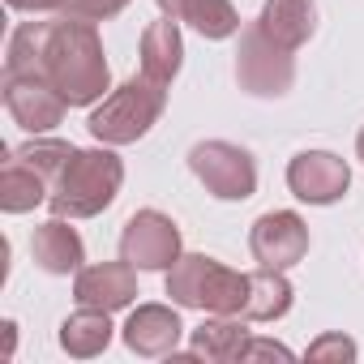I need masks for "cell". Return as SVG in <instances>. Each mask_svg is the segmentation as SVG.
I'll return each mask as SVG.
<instances>
[{"label":"cell","instance_id":"9c48e42d","mask_svg":"<svg viewBox=\"0 0 364 364\" xmlns=\"http://www.w3.org/2000/svg\"><path fill=\"white\" fill-rule=\"evenodd\" d=\"M249 249H253V262L257 266H270V270H291L296 262H304L309 253V228L296 210H270L253 223L249 232Z\"/></svg>","mask_w":364,"mask_h":364},{"label":"cell","instance_id":"603a6c76","mask_svg":"<svg viewBox=\"0 0 364 364\" xmlns=\"http://www.w3.org/2000/svg\"><path fill=\"white\" fill-rule=\"evenodd\" d=\"M355 355H360V347L347 334H321L317 343H309V360L313 364H326V360H338L343 364V360H355Z\"/></svg>","mask_w":364,"mask_h":364},{"label":"cell","instance_id":"7402d4cb","mask_svg":"<svg viewBox=\"0 0 364 364\" xmlns=\"http://www.w3.org/2000/svg\"><path fill=\"white\" fill-rule=\"evenodd\" d=\"M26 167H35L43 180H48V189H56V180H60V171L69 167V159L77 154L69 141H43L39 133H35V141H26L22 150H14Z\"/></svg>","mask_w":364,"mask_h":364},{"label":"cell","instance_id":"7a4b0ae2","mask_svg":"<svg viewBox=\"0 0 364 364\" xmlns=\"http://www.w3.org/2000/svg\"><path fill=\"white\" fill-rule=\"evenodd\" d=\"M120 185H124V163L116 159L112 146L99 141L95 150H77L69 159V167L60 171L48 206L60 219H95L116 202Z\"/></svg>","mask_w":364,"mask_h":364},{"label":"cell","instance_id":"4316f807","mask_svg":"<svg viewBox=\"0 0 364 364\" xmlns=\"http://www.w3.org/2000/svg\"><path fill=\"white\" fill-rule=\"evenodd\" d=\"M14 330H18V326H14V321H5V355H14Z\"/></svg>","mask_w":364,"mask_h":364},{"label":"cell","instance_id":"484cf974","mask_svg":"<svg viewBox=\"0 0 364 364\" xmlns=\"http://www.w3.org/2000/svg\"><path fill=\"white\" fill-rule=\"evenodd\" d=\"M9 9H18V14H52V9H65V0H9Z\"/></svg>","mask_w":364,"mask_h":364},{"label":"cell","instance_id":"d4e9b609","mask_svg":"<svg viewBox=\"0 0 364 364\" xmlns=\"http://www.w3.org/2000/svg\"><path fill=\"white\" fill-rule=\"evenodd\" d=\"M240 360H291V351L283 343H274V338H249Z\"/></svg>","mask_w":364,"mask_h":364},{"label":"cell","instance_id":"ffe728a7","mask_svg":"<svg viewBox=\"0 0 364 364\" xmlns=\"http://www.w3.org/2000/svg\"><path fill=\"white\" fill-rule=\"evenodd\" d=\"M291 283L283 279V270L257 266L249 274V300H245V317L249 321H279L291 309Z\"/></svg>","mask_w":364,"mask_h":364},{"label":"cell","instance_id":"4fadbf2b","mask_svg":"<svg viewBox=\"0 0 364 364\" xmlns=\"http://www.w3.org/2000/svg\"><path fill=\"white\" fill-rule=\"evenodd\" d=\"M31 257H35V266L48 270V274H77L82 262H86V245H82V236L56 215V219H48V223L35 228V236H31Z\"/></svg>","mask_w":364,"mask_h":364},{"label":"cell","instance_id":"8fae6325","mask_svg":"<svg viewBox=\"0 0 364 364\" xmlns=\"http://www.w3.org/2000/svg\"><path fill=\"white\" fill-rule=\"evenodd\" d=\"M73 296L77 304L86 309H103V313H116V309H129L137 300V270L120 257V262H99V266H82L77 279H73Z\"/></svg>","mask_w":364,"mask_h":364},{"label":"cell","instance_id":"9a60e30c","mask_svg":"<svg viewBox=\"0 0 364 364\" xmlns=\"http://www.w3.org/2000/svg\"><path fill=\"white\" fill-rule=\"evenodd\" d=\"M159 14L171 22H189L202 39H232L240 31V14L232 0H154Z\"/></svg>","mask_w":364,"mask_h":364},{"label":"cell","instance_id":"5b68a950","mask_svg":"<svg viewBox=\"0 0 364 364\" xmlns=\"http://www.w3.org/2000/svg\"><path fill=\"white\" fill-rule=\"evenodd\" d=\"M236 82L240 90L257 99H279L296 82V60L283 43H274L257 22L240 31V52H236Z\"/></svg>","mask_w":364,"mask_h":364},{"label":"cell","instance_id":"6da1fadb","mask_svg":"<svg viewBox=\"0 0 364 364\" xmlns=\"http://www.w3.org/2000/svg\"><path fill=\"white\" fill-rule=\"evenodd\" d=\"M39 73L65 95L69 107H90V103L107 99L112 69L103 60V39H99L95 22L69 18V14L60 22H48Z\"/></svg>","mask_w":364,"mask_h":364},{"label":"cell","instance_id":"2e32d148","mask_svg":"<svg viewBox=\"0 0 364 364\" xmlns=\"http://www.w3.org/2000/svg\"><path fill=\"white\" fill-rule=\"evenodd\" d=\"M257 26L274 43H283L287 52H296L317 31V5H313V0H266L262 14H257Z\"/></svg>","mask_w":364,"mask_h":364},{"label":"cell","instance_id":"8992f818","mask_svg":"<svg viewBox=\"0 0 364 364\" xmlns=\"http://www.w3.org/2000/svg\"><path fill=\"white\" fill-rule=\"evenodd\" d=\"M189 167L219 202H249L257 193V163L245 146L232 141H198L189 150Z\"/></svg>","mask_w":364,"mask_h":364},{"label":"cell","instance_id":"277c9868","mask_svg":"<svg viewBox=\"0 0 364 364\" xmlns=\"http://www.w3.org/2000/svg\"><path fill=\"white\" fill-rule=\"evenodd\" d=\"M163 107H167V90L141 73V77H129L124 86H116V90L90 112L86 129H90V137L103 141V146H129V141L146 137V133L159 124Z\"/></svg>","mask_w":364,"mask_h":364},{"label":"cell","instance_id":"d6986e66","mask_svg":"<svg viewBox=\"0 0 364 364\" xmlns=\"http://www.w3.org/2000/svg\"><path fill=\"white\" fill-rule=\"evenodd\" d=\"M48 198H52L48 180L35 167H26L18 154H9L5 171H0V206H5V215H26V210L43 206Z\"/></svg>","mask_w":364,"mask_h":364},{"label":"cell","instance_id":"cb8c5ba5","mask_svg":"<svg viewBox=\"0 0 364 364\" xmlns=\"http://www.w3.org/2000/svg\"><path fill=\"white\" fill-rule=\"evenodd\" d=\"M120 9H129V0H65V14L82 22H107Z\"/></svg>","mask_w":364,"mask_h":364},{"label":"cell","instance_id":"5bb4252c","mask_svg":"<svg viewBox=\"0 0 364 364\" xmlns=\"http://www.w3.org/2000/svg\"><path fill=\"white\" fill-rule=\"evenodd\" d=\"M249 317L240 313H215L210 321H202L193 330V343H189V355L193 360H210V364H232L240 360L245 343H249Z\"/></svg>","mask_w":364,"mask_h":364},{"label":"cell","instance_id":"ba28073f","mask_svg":"<svg viewBox=\"0 0 364 364\" xmlns=\"http://www.w3.org/2000/svg\"><path fill=\"white\" fill-rule=\"evenodd\" d=\"M351 185V167L330 150H300L287 163V189L309 206H334Z\"/></svg>","mask_w":364,"mask_h":364},{"label":"cell","instance_id":"44dd1931","mask_svg":"<svg viewBox=\"0 0 364 364\" xmlns=\"http://www.w3.org/2000/svg\"><path fill=\"white\" fill-rule=\"evenodd\" d=\"M43 39H48V22H26V26H18L14 39H9V52H5V73H9V77L39 73ZM39 77H43V73H39Z\"/></svg>","mask_w":364,"mask_h":364},{"label":"cell","instance_id":"83f0119b","mask_svg":"<svg viewBox=\"0 0 364 364\" xmlns=\"http://www.w3.org/2000/svg\"><path fill=\"white\" fill-rule=\"evenodd\" d=\"M355 159L364 163V129H360V137H355Z\"/></svg>","mask_w":364,"mask_h":364},{"label":"cell","instance_id":"e0dca14e","mask_svg":"<svg viewBox=\"0 0 364 364\" xmlns=\"http://www.w3.org/2000/svg\"><path fill=\"white\" fill-rule=\"evenodd\" d=\"M180 65H185V39H180V26H176L171 18L150 22V26L141 31V73H146L150 82L167 86V82L180 73Z\"/></svg>","mask_w":364,"mask_h":364},{"label":"cell","instance_id":"52a82bcc","mask_svg":"<svg viewBox=\"0 0 364 364\" xmlns=\"http://www.w3.org/2000/svg\"><path fill=\"white\" fill-rule=\"evenodd\" d=\"M120 257L133 270H171L180 262V228L163 210H137L120 232Z\"/></svg>","mask_w":364,"mask_h":364},{"label":"cell","instance_id":"ac0fdd59","mask_svg":"<svg viewBox=\"0 0 364 364\" xmlns=\"http://www.w3.org/2000/svg\"><path fill=\"white\" fill-rule=\"evenodd\" d=\"M112 313L103 309H77L60 321V347L73 355V360H90V355H103L107 343H112Z\"/></svg>","mask_w":364,"mask_h":364},{"label":"cell","instance_id":"30bf717a","mask_svg":"<svg viewBox=\"0 0 364 364\" xmlns=\"http://www.w3.org/2000/svg\"><path fill=\"white\" fill-rule=\"evenodd\" d=\"M5 107H9V116H14L26 133H48V129H56V124L65 120V112H69L65 95H60L48 77H39V73H26V77H9V73H5Z\"/></svg>","mask_w":364,"mask_h":364},{"label":"cell","instance_id":"7c38bea8","mask_svg":"<svg viewBox=\"0 0 364 364\" xmlns=\"http://www.w3.org/2000/svg\"><path fill=\"white\" fill-rule=\"evenodd\" d=\"M180 334H185V326H180V313L167 309V304H137L124 321V347L133 355H176V343Z\"/></svg>","mask_w":364,"mask_h":364},{"label":"cell","instance_id":"3957f363","mask_svg":"<svg viewBox=\"0 0 364 364\" xmlns=\"http://www.w3.org/2000/svg\"><path fill=\"white\" fill-rule=\"evenodd\" d=\"M167 296L180 309H202V313H240L249 300V274L228 270L223 262L206 253H180V262L167 270Z\"/></svg>","mask_w":364,"mask_h":364}]
</instances>
